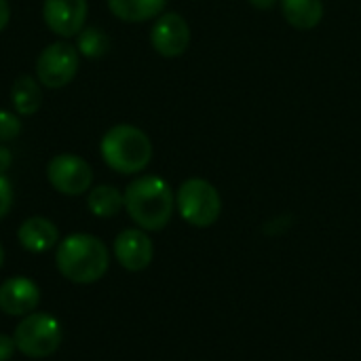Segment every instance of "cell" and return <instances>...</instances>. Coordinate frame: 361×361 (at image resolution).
<instances>
[{
    "label": "cell",
    "instance_id": "6da1fadb",
    "mask_svg": "<svg viewBox=\"0 0 361 361\" xmlns=\"http://www.w3.org/2000/svg\"><path fill=\"white\" fill-rule=\"evenodd\" d=\"M125 209L142 231H163L176 207L171 186L159 176L135 178L125 188Z\"/></svg>",
    "mask_w": 361,
    "mask_h": 361
},
{
    "label": "cell",
    "instance_id": "7a4b0ae2",
    "mask_svg": "<svg viewBox=\"0 0 361 361\" xmlns=\"http://www.w3.org/2000/svg\"><path fill=\"white\" fill-rule=\"evenodd\" d=\"M55 264L68 281L89 286L106 275L110 254L102 239L87 233H74L57 245Z\"/></svg>",
    "mask_w": 361,
    "mask_h": 361
},
{
    "label": "cell",
    "instance_id": "3957f363",
    "mask_svg": "<svg viewBox=\"0 0 361 361\" xmlns=\"http://www.w3.org/2000/svg\"><path fill=\"white\" fill-rule=\"evenodd\" d=\"M99 152L104 163L123 176H133L144 171L152 161L150 137L133 125H114L108 129L99 142Z\"/></svg>",
    "mask_w": 361,
    "mask_h": 361
},
{
    "label": "cell",
    "instance_id": "277c9868",
    "mask_svg": "<svg viewBox=\"0 0 361 361\" xmlns=\"http://www.w3.org/2000/svg\"><path fill=\"white\" fill-rule=\"evenodd\" d=\"M176 207L188 224L197 228H207L220 218L222 199L212 182L203 178H190L178 188Z\"/></svg>",
    "mask_w": 361,
    "mask_h": 361
},
{
    "label": "cell",
    "instance_id": "5b68a950",
    "mask_svg": "<svg viewBox=\"0 0 361 361\" xmlns=\"http://www.w3.org/2000/svg\"><path fill=\"white\" fill-rule=\"evenodd\" d=\"M15 345L25 357L42 360L53 355L63 338L59 322L49 313H30L15 328Z\"/></svg>",
    "mask_w": 361,
    "mask_h": 361
},
{
    "label": "cell",
    "instance_id": "8992f818",
    "mask_svg": "<svg viewBox=\"0 0 361 361\" xmlns=\"http://www.w3.org/2000/svg\"><path fill=\"white\" fill-rule=\"evenodd\" d=\"M80 53L76 44L66 40L51 42L44 47L36 59V78L47 89H61L72 82L78 72Z\"/></svg>",
    "mask_w": 361,
    "mask_h": 361
},
{
    "label": "cell",
    "instance_id": "52a82bcc",
    "mask_svg": "<svg viewBox=\"0 0 361 361\" xmlns=\"http://www.w3.org/2000/svg\"><path fill=\"white\" fill-rule=\"evenodd\" d=\"M47 178H49V184L57 192L68 195V197H78L91 188L93 169L85 159L63 152L49 161Z\"/></svg>",
    "mask_w": 361,
    "mask_h": 361
},
{
    "label": "cell",
    "instance_id": "ba28073f",
    "mask_svg": "<svg viewBox=\"0 0 361 361\" xmlns=\"http://www.w3.org/2000/svg\"><path fill=\"white\" fill-rule=\"evenodd\" d=\"M152 49L163 57H180L190 44V25L180 13H161L150 30Z\"/></svg>",
    "mask_w": 361,
    "mask_h": 361
},
{
    "label": "cell",
    "instance_id": "9c48e42d",
    "mask_svg": "<svg viewBox=\"0 0 361 361\" xmlns=\"http://www.w3.org/2000/svg\"><path fill=\"white\" fill-rule=\"evenodd\" d=\"M87 11V0H44L42 19L53 34L72 38L85 27Z\"/></svg>",
    "mask_w": 361,
    "mask_h": 361
},
{
    "label": "cell",
    "instance_id": "30bf717a",
    "mask_svg": "<svg viewBox=\"0 0 361 361\" xmlns=\"http://www.w3.org/2000/svg\"><path fill=\"white\" fill-rule=\"evenodd\" d=\"M114 256L118 264L131 273L144 271L150 267L154 247L146 231L142 228H127L114 239Z\"/></svg>",
    "mask_w": 361,
    "mask_h": 361
},
{
    "label": "cell",
    "instance_id": "8fae6325",
    "mask_svg": "<svg viewBox=\"0 0 361 361\" xmlns=\"http://www.w3.org/2000/svg\"><path fill=\"white\" fill-rule=\"evenodd\" d=\"M38 302L40 290L27 277H11L0 286V311L11 317H25L34 313Z\"/></svg>",
    "mask_w": 361,
    "mask_h": 361
},
{
    "label": "cell",
    "instance_id": "7c38bea8",
    "mask_svg": "<svg viewBox=\"0 0 361 361\" xmlns=\"http://www.w3.org/2000/svg\"><path fill=\"white\" fill-rule=\"evenodd\" d=\"M17 239H19V245L25 252L42 254V252H49L51 247L57 245L59 231H57V226L51 220H47L42 216H32V218H27L19 226Z\"/></svg>",
    "mask_w": 361,
    "mask_h": 361
},
{
    "label": "cell",
    "instance_id": "4fadbf2b",
    "mask_svg": "<svg viewBox=\"0 0 361 361\" xmlns=\"http://www.w3.org/2000/svg\"><path fill=\"white\" fill-rule=\"evenodd\" d=\"M286 21L296 30H313L324 19V0H279Z\"/></svg>",
    "mask_w": 361,
    "mask_h": 361
},
{
    "label": "cell",
    "instance_id": "5bb4252c",
    "mask_svg": "<svg viewBox=\"0 0 361 361\" xmlns=\"http://www.w3.org/2000/svg\"><path fill=\"white\" fill-rule=\"evenodd\" d=\"M167 0H108L110 13L127 23H142L157 19L165 11Z\"/></svg>",
    "mask_w": 361,
    "mask_h": 361
},
{
    "label": "cell",
    "instance_id": "9a60e30c",
    "mask_svg": "<svg viewBox=\"0 0 361 361\" xmlns=\"http://www.w3.org/2000/svg\"><path fill=\"white\" fill-rule=\"evenodd\" d=\"M11 104H13L15 112L21 114V116L34 114L42 104L40 82L36 78L27 76V74L19 76L11 87Z\"/></svg>",
    "mask_w": 361,
    "mask_h": 361
},
{
    "label": "cell",
    "instance_id": "2e32d148",
    "mask_svg": "<svg viewBox=\"0 0 361 361\" xmlns=\"http://www.w3.org/2000/svg\"><path fill=\"white\" fill-rule=\"evenodd\" d=\"M87 207L97 218H112L121 212V207H125V197L116 186L102 184L91 188L87 197Z\"/></svg>",
    "mask_w": 361,
    "mask_h": 361
},
{
    "label": "cell",
    "instance_id": "e0dca14e",
    "mask_svg": "<svg viewBox=\"0 0 361 361\" xmlns=\"http://www.w3.org/2000/svg\"><path fill=\"white\" fill-rule=\"evenodd\" d=\"M76 49L82 57L95 59V57H102L108 53L110 38L99 27H82L76 36Z\"/></svg>",
    "mask_w": 361,
    "mask_h": 361
},
{
    "label": "cell",
    "instance_id": "ac0fdd59",
    "mask_svg": "<svg viewBox=\"0 0 361 361\" xmlns=\"http://www.w3.org/2000/svg\"><path fill=\"white\" fill-rule=\"evenodd\" d=\"M21 133V121L11 110H0V142H13Z\"/></svg>",
    "mask_w": 361,
    "mask_h": 361
},
{
    "label": "cell",
    "instance_id": "d6986e66",
    "mask_svg": "<svg viewBox=\"0 0 361 361\" xmlns=\"http://www.w3.org/2000/svg\"><path fill=\"white\" fill-rule=\"evenodd\" d=\"M13 207V186L4 173H0V220L11 212Z\"/></svg>",
    "mask_w": 361,
    "mask_h": 361
},
{
    "label": "cell",
    "instance_id": "ffe728a7",
    "mask_svg": "<svg viewBox=\"0 0 361 361\" xmlns=\"http://www.w3.org/2000/svg\"><path fill=\"white\" fill-rule=\"evenodd\" d=\"M15 349H17L15 338L13 336H6V334H0V361H11Z\"/></svg>",
    "mask_w": 361,
    "mask_h": 361
},
{
    "label": "cell",
    "instance_id": "44dd1931",
    "mask_svg": "<svg viewBox=\"0 0 361 361\" xmlns=\"http://www.w3.org/2000/svg\"><path fill=\"white\" fill-rule=\"evenodd\" d=\"M13 163V154L6 146H0V173H6V169Z\"/></svg>",
    "mask_w": 361,
    "mask_h": 361
},
{
    "label": "cell",
    "instance_id": "7402d4cb",
    "mask_svg": "<svg viewBox=\"0 0 361 361\" xmlns=\"http://www.w3.org/2000/svg\"><path fill=\"white\" fill-rule=\"evenodd\" d=\"M8 19H11V4L8 0H0V32L8 25Z\"/></svg>",
    "mask_w": 361,
    "mask_h": 361
},
{
    "label": "cell",
    "instance_id": "603a6c76",
    "mask_svg": "<svg viewBox=\"0 0 361 361\" xmlns=\"http://www.w3.org/2000/svg\"><path fill=\"white\" fill-rule=\"evenodd\" d=\"M277 2H279V0H250V4H252L254 8H258V11H269V8H273Z\"/></svg>",
    "mask_w": 361,
    "mask_h": 361
},
{
    "label": "cell",
    "instance_id": "cb8c5ba5",
    "mask_svg": "<svg viewBox=\"0 0 361 361\" xmlns=\"http://www.w3.org/2000/svg\"><path fill=\"white\" fill-rule=\"evenodd\" d=\"M2 262H4V250H2V245H0V269H2Z\"/></svg>",
    "mask_w": 361,
    "mask_h": 361
}]
</instances>
